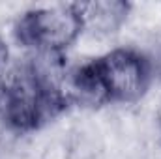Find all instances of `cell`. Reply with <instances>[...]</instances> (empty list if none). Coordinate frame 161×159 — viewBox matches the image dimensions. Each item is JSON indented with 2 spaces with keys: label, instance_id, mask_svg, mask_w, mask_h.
<instances>
[{
  "label": "cell",
  "instance_id": "obj_3",
  "mask_svg": "<svg viewBox=\"0 0 161 159\" xmlns=\"http://www.w3.org/2000/svg\"><path fill=\"white\" fill-rule=\"evenodd\" d=\"M109 103H137L148 92L154 69L150 56L133 47H118L96 58Z\"/></svg>",
  "mask_w": 161,
  "mask_h": 159
},
{
  "label": "cell",
  "instance_id": "obj_8",
  "mask_svg": "<svg viewBox=\"0 0 161 159\" xmlns=\"http://www.w3.org/2000/svg\"><path fill=\"white\" fill-rule=\"evenodd\" d=\"M4 77H6V64H0V94L4 88Z\"/></svg>",
  "mask_w": 161,
  "mask_h": 159
},
{
  "label": "cell",
  "instance_id": "obj_9",
  "mask_svg": "<svg viewBox=\"0 0 161 159\" xmlns=\"http://www.w3.org/2000/svg\"><path fill=\"white\" fill-rule=\"evenodd\" d=\"M156 123H158V129H159V137H161V105L156 112Z\"/></svg>",
  "mask_w": 161,
  "mask_h": 159
},
{
  "label": "cell",
  "instance_id": "obj_6",
  "mask_svg": "<svg viewBox=\"0 0 161 159\" xmlns=\"http://www.w3.org/2000/svg\"><path fill=\"white\" fill-rule=\"evenodd\" d=\"M150 62H152L154 77H159L161 79V47H158V51H156L154 56H150Z\"/></svg>",
  "mask_w": 161,
  "mask_h": 159
},
{
  "label": "cell",
  "instance_id": "obj_4",
  "mask_svg": "<svg viewBox=\"0 0 161 159\" xmlns=\"http://www.w3.org/2000/svg\"><path fill=\"white\" fill-rule=\"evenodd\" d=\"M62 97L68 107L77 105V107L97 109L109 103V96L99 77L96 58L75 66L68 64L66 75L62 80Z\"/></svg>",
  "mask_w": 161,
  "mask_h": 159
},
{
  "label": "cell",
  "instance_id": "obj_1",
  "mask_svg": "<svg viewBox=\"0 0 161 159\" xmlns=\"http://www.w3.org/2000/svg\"><path fill=\"white\" fill-rule=\"evenodd\" d=\"M62 111L66 107L41 86L26 60L9 69L6 68L0 94V120L8 129L15 133L36 131Z\"/></svg>",
  "mask_w": 161,
  "mask_h": 159
},
{
  "label": "cell",
  "instance_id": "obj_5",
  "mask_svg": "<svg viewBox=\"0 0 161 159\" xmlns=\"http://www.w3.org/2000/svg\"><path fill=\"white\" fill-rule=\"evenodd\" d=\"M82 25V34L96 38H109L116 34L125 25L131 4L124 0H94V2H75Z\"/></svg>",
  "mask_w": 161,
  "mask_h": 159
},
{
  "label": "cell",
  "instance_id": "obj_7",
  "mask_svg": "<svg viewBox=\"0 0 161 159\" xmlns=\"http://www.w3.org/2000/svg\"><path fill=\"white\" fill-rule=\"evenodd\" d=\"M6 60H8V49H6V45L0 41V64H6Z\"/></svg>",
  "mask_w": 161,
  "mask_h": 159
},
{
  "label": "cell",
  "instance_id": "obj_2",
  "mask_svg": "<svg viewBox=\"0 0 161 159\" xmlns=\"http://www.w3.org/2000/svg\"><path fill=\"white\" fill-rule=\"evenodd\" d=\"M15 38L36 54H66L80 38L82 25L75 4H53L26 9L15 23Z\"/></svg>",
  "mask_w": 161,
  "mask_h": 159
}]
</instances>
